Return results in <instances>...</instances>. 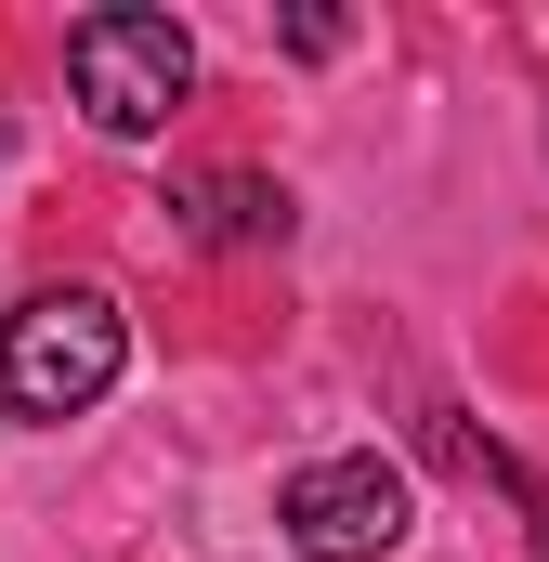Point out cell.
I'll return each instance as SVG.
<instances>
[{"label": "cell", "mask_w": 549, "mask_h": 562, "mask_svg": "<svg viewBox=\"0 0 549 562\" xmlns=\"http://www.w3.org/2000/svg\"><path fill=\"white\" fill-rule=\"evenodd\" d=\"M170 223L197 249H274L288 236V183H262V170H197V183H170Z\"/></svg>", "instance_id": "277c9868"}, {"label": "cell", "mask_w": 549, "mask_h": 562, "mask_svg": "<svg viewBox=\"0 0 549 562\" xmlns=\"http://www.w3.org/2000/svg\"><path fill=\"white\" fill-rule=\"evenodd\" d=\"M66 92H79L92 132L144 144V132L183 119V92H197V40H183L170 13H144V0H105V13L66 26Z\"/></svg>", "instance_id": "7a4b0ae2"}, {"label": "cell", "mask_w": 549, "mask_h": 562, "mask_svg": "<svg viewBox=\"0 0 549 562\" xmlns=\"http://www.w3.org/2000/svg\"><path fill=\"white\" fill-rule=\"evenodd\" d=\"M119 367H132V314L105 288H26L0 314V406L13 419H53V431L92 419L119 393Z\"/></svg>", "instance_id": "6da1fadb"}, {"label": "cell", "mask_w": 549, "mask_h": 562, "mask_svg": "<svg viewBox=\"0 0 549 562\" xmlns=\"http://www.w3.org/2000/svg\"><path fill=\"white\" fill-rule=\"evenodd\" d=\"M418 524L406 471L380 458V445H354V458H314L301 484H288V550L301 562H393Z\"/></svg>", "instance_id": "3957f363"}]
</instances>
